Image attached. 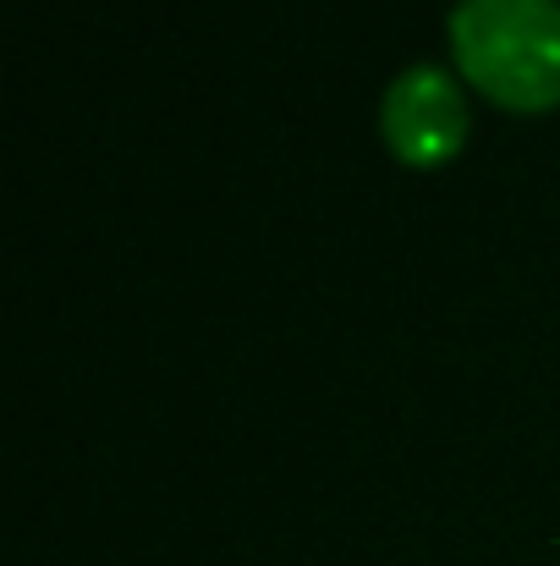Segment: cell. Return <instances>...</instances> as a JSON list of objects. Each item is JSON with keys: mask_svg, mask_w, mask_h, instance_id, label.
Returning <instances> with one entry per match:
<instances>
[{"mask_svg": "<svg viewBox=\"0 0 560 566\" xmlns=\"http://www.w3.org/2000/svg\"><path fill=\"white\" fill-rule=\"evenodd\" d=\"M451 50L456 66L511 111L560 99V0H456Z\"/></svg>", "mask_w": 560, "mask_h": 566, "instance_id": "cell-1", "label": "cell"}, {"mask_svg": "<svg viewBox=\"0 0 560 566\" xmlns=\"http://www.w3.org/2000/svg\"><path fill=\"white\" fill-rule=\"evenodd\" d=\"M379 127H384V144L401 160L434 166V160L456 155V144L467 133V99L440 61H412L384 83Z\"/></svg>", "mask_w": 560, "mask_h": 566, "instance_id": "cell-2", "label": "cell"}]
</instances>
